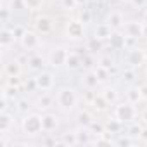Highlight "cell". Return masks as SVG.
Returning <instances> with one entry per match:
<instances>
[{
	"label": "cell",
	"instance_id": "cell-46",
	"mask_svg": "<svg viewBox=\"0 0 147 147\" xmlns=\"http://www.w3.org/2000/svg\"><path fill=\"white\" fill-rule=\"evenodd\" d=\"M88 2V0H76V4H78V7H82V5H85Z\"/></svg>",
	"mask_w": 147,
	"mask_h": 147
},
{
	"label": "cell",
	"instance_id": "cell-40",
	"mask_svg": "<svg viewBox=\"0 0 147 147\" xmlns=\"http://www.w3.org/2000/svg\"><path fill=\"white\" fill-rule=\"evenodd\" d=\"M26 30H28V28H26V26H23V24H14V26H12V31H14V35H16L18 42H19V40H21V36L26 33Z\"/></svg>",
	"mask_w": 147,
	"mask_h": 147
},
{
	"label": "cell",
	"instance_id": "cell-9",
	"mask_svg": "<svg viewBox=\"0 0 147 147\" xmlns=\"http://www.w3.org/2000/svg\"><path fill=\"white\" fill-rule=\"evenodd\" d=\"M123 61H125V64H126L128 67H135V69H137V67H142V66L147 62V54H145L144 49L135 47V49L126 50Z\"/></svg>",
	"mask_w": 147,
	"mask_h": 147
},
{
	"label": "cell",
	"instance_id": "cell-49",
	"mask_svg": "<svg viewBox=\"0 0 147 147\" xmlns=\"http://www.w3.org/2000/svg\"><path fill=\"white\" fill-rule=\"evenodd\" d=\"M145 73H147V69H145Z\"/></svg>",
	"mask_w": 147,
	"mask_h": 147
},
{
	"label": "cell",
	"instance_id": "cell-7",
	"mask_svg": "<svg viewBox=\"0 0 147 147\" xmlns=\"http://www.w3.org/2000/svg\"><path fill=\"white\" fill-rule=\"evenodd\" d=\"M67 54H69V49L64 47V45L52 47V50H50L49 55H47L49 66H52V67H55V69L64 67V66H66V61H67Z\"/></svg>",
	"mask_w": 147,
	"mask_h": 147
},
{
	"label": "cell",
	"instance_id": "cell-20",
	"mask_svg": "<svg viewBox=\"0 0 147 147\" xmlns=\"http://www.w3.org/2000/svg\"><path fill=\"white\" fill-rule=\"evenodd\" d=\"M123 126H125V123H123V121H119L116 116L107 118V119L104 121V130H106V133H107V135H121Z\"/></svg>",
	"mask_w": 147,
	"mask_h": 147
},
{
	"label": "cell",
	"instance_id": "cell-1",
	"mask_svg": "<svg viewBox=\"0 0 147 147\" xmlns=\"http://www.w3.org/2000/svg\"><path fill=\"white\" fill-rule=\"evenodd\" d=\"M54 97H55V106H57V109L62 111V113H71V111H75L76 106H78V100H80L78 92L73 88V87H67V85L59 87V88L55 90Z\"/></svg>",
	"mask_w": 147,
	"mask_h": 147
},
{
	"label": "cell",
	"instance_id": "cell-29",
	"mask_svg": "<svg viewBox=\"0 0 147 147\" xmlns=\"http://www.w3.org/2000/svg\"><path fill=\"white\" fill-rule=\"evenodd\" d=\"M121 82L126 83V85H133L137 82V69L135 67H125L123 73H121Z\"/></svg>",
	"mask_w": 147,
	"mask_h": 147
},
{
	"label": "cell",
	"instance_id": "cell-13",
	"mask_svg": "<svg viewBox=\"0 0 147 147\" xmlns=\"http://www.w3.org/2000/svg\"><path fill=\"white\" fill-rule=\"evenodd\" d=\"M114 31H119V30H123V26H125V14L121 12V11H118V9H113V11H109L107 14H106V19H104Z\"/></svg>",
	"mask_w": 147,
	"mask_h": 147
},
{
	"label": "cell",
	"instance_id": "cell-19",
	"mask_svg": "<svg viewBox=\"0 0 147 147\" xmlns=\"http://www.w3.org/2000/svg\"><path fill=\"white\" fill-rule=\"evenodd\" d=\"M59 128V116L55 113L45 111L43 113V133H52Z\"/></svg>",
	"mask_w": 147,
	"mask_h": 147
},
{
	"label": "cell",
	"instance_id": "cell-42",
	"mask_svg": "<svg viewBox=\"0 0 147 147\" xmlns=\"http://www.w3.org/2000/svg\"><path fill=\"white\" fill-rule=\"evenodd\" d=\"M130 5H131V7H135V9H145L147 0H131Z\"/></svg>",
	"mask_w": 147,
	"mask_h": 147
},
{
	"label": "cell",
	"instance_id": "cell-31",
	"mask_svg": "<svg viewBox=\"0 0 147 147\" xmlns=\"http://www.w3.org/2000/svg\"><path fill=\"white\" fill-rule=\"evenodd\" d=\"M97 66H102V67L113 71V67H114V59H113L111 55H107V54H99V57H97Z\"/></svg>",
	"mask_w": 147,
	"mask_h": 147
},
{
	"label": "cell",
	"instance_id": "cell-10",
	"mask_svg": "<svg viewBox=\"0 0 147 147\" xmlns=\"http://www.w3.org/2000/svg\"><path fill=\"white\" fill-rule=\"evenodd\" d=\"M121 31L126 36H131V38L140 40L145 35V24H144L142 19H130V21H125V26H123Z\"/></svg>",
	"mask_w": 147,
	"mask_h": 147
},
{
	"label": "cell",
	"instance_id": "cell-45",
	"mask_svg": "<svg viewBox=\"0 0 147 147\" xmlns=\"http://www.w3.org/2000/svg\"><path fill=\"white\" fill-rule=\"evenodd\" d=\"M140 118H142V119H144V123L147 125V111H144V113L140 114Z\"/></svg>",
	"mask_w": 147,
	"mask_h": 147
},
{
	"label": "cell",
	"instance_id": "cell-44",
	"mask_svg": "<svg viewBox=\"0 0 147 147\" xmlns=\"http://www.w3.org/2000/svg\"><path fill=\"white\" fill-rule=\"evenodd\" d=\"M142 21H144V24H145V28H147V9H144V14H142Z\"/></svg>",
	"mask_w": 147,
	"mask_h": 147
},
{
	"label": "cell",
	"instance_id": "cell-30",
	"mask_svg": "<svg viewBox=\"0 0 147 147\" xmlns=\"http://www.w3.org/2000/svg\"><path fill=\"white\" fill-rule=\"evenodd\" d=\"M61 145H69V147H73V145H78L76 131L73 130V131H66V133H62V137H61Z\"/></svg>",
	"mask_w": 147,
	"mask_h": 147
},
{
	"label": "cell",
	"instance_id": "cell-2",
	"mask_svg": "<svg viewBox=\"0 0 147 147\" xmlns=\"http://www.w3.org/2000/svg\"><path fill=\"white\" fill-rule=\"evenodd\" d=\"M21 131L26 137H38L40 133H43V114H40L38 111H31V113H24V116L21 118Z\"/></svg>",
	"mask_w": 147,
	"mask_h": 147
},
{
	"label": "cell",
	"instance_id": "cell-24",
	"mask_svg": "<svg viewBox=\"0 0 147 147\" xmlns=\"http://www.w3.org/2000/svg\"><path fill=\"white\" fill-rule=\"evenodd\" d=\"M90 106H92V109H94V111H97V113H107V111H109V107H111V104L104 99V95H102V94H95V95H94V99L90 100Z\"/></svg>",
	"mask_w": 147,
	"mask_h": 147
},
{
	"label": "cell",
	"instance_id": "cell-47",
	"mask_svg": "<svg viewBox=\"0 0 147 147\" xmlns=\"http://www.w3.org/2000/svg\"><path fill=\"white\" fill-rule=\"evenodd\" d=\"M92 2H94V4H102L104 0H92Z\"/></svg>",
	"mask_w": 147,
	"mask_h": 147
},
{
	"label": "cell",
	"instance_id": "cell-15",
	"mask_svg": "<svg viewBox=\"0 0 147 147\" xmlns=\"http://www.w3.org/2000/svg\"><path fill=\"white\" fill-rule=\"evenodd\" d=\"M21 75H23V62L19 61V57L4 62V76H21Z\"/></svg>",
	"mask_w": 147,
	"mask_h": 147
},
{
	"label": "cell",
	"instance_id": "cell-36",
	"mask_svg": "<svg viewBox=\"0 0 147 147\" xmlns=\"http://www.w3.org/2000/svg\"><path fill=\"white\" fill-rule=\"evenodd\" d=\"M142 128H144V125H138L137 121H131V123H130V126H128V135H130V137H133V138H135V137L138 138V137H140Z\"/></svg>",
	"mask_w": 147,
	"mask_h": 147
},
{
	"label": "cell",
	"instance_id": "cell-22",
	"mask_svg": "<svg viewBox=\"0 0 147 147\" xmlns=\"http://www.w3.org/2000/svg\"><path fill=\"white\" fill-rule=\"evenodd\" d=\"M66 67L69 71H76L80 67H83V55L75 52V50H69L67 54V61H66Z\"/></svg>",
	"mask_w": 147,
	"mask_h": 147
},
{
	"label": "cell",
	"instance_id": "cell-11",
	"mask_svg": "<svg viewBox=\"0 0 147 147\" xmlns=\"http://www.w3.org/2000/svg\"><path fill=\"white\" fill-rule=\"evenodd\" d=\"M82 87L87 90V92H92V90H95L99 85H100V80H99V76H97V71H95V67L94 69H87L85 73H83V76H82Z\"/></svg>",
	"mask_w": 147,
	"mask_h": 147
},
{
	"label": "cell",
	"instance_id": "cell-14",
	"mask_svg": "<svg viewBox=\"0 0 147 147\" xmlns=\"http://www.w3.org/2000/svg\"><path fill=\"white\" fill-rule=\"evenodd\" d=\"M104 49H106V42L100 40V38H97L95 35L85 38V50H87L88 54H92V55H99V54H102Z\"/></svg>",
	"mask_w": 147,
	"mask_h": 147
},
{
	"label": "cell",
	"instance_id": "cell-5",
	"mask_svg": "<svg viewBox=\"0 0 147 147\" xmlns=\"http://www.w3.org/2000/svg\"><path fill=\"white\" fill-rule=\"evenodd\" d=\"M33 30L38 31L42 36H49V35H52L54 30H55V21H54L49 14L38 12V14L35 16V19H33Z\"/></svg>",
	"mask_w": 147,
	"mask_h": 147
},
{
	"label": "cell",
	"instance_id": "cell-38",
	"mask_svg": "<svg viewBox=\"0 0 147 147\" xmlns=\"http://www.w3.org/2000/svg\"><path fill=\"white\" fill-rule=\"evenodd\" d=\"M59 5H61V9H64V11H75V9L78 7L76 0H59Z\"/></svg>",
	"mask_w": 147,
	"mask_h": 147
},
{
	"label": "cell",
	"instance_id": "cell-33",
	"mask_svg": "<svg viewBox=\"0 0 147 147\" xmlns=\"http://www.w3.org/2000/svg\"><path fill=\"white\" fill-rule=\"evenodd\" d=\"M14 104H16L14 111H19V113H30V109H31V102H30L28 99H24V97L18 99Z\"/></svg>",
	"mask_w": 147,
	"mask_h": 147
},
{
	"label": "cell",
	"instance_id": "cell-18",
	"mask_svg": "<svg viewBox=\"0 0 147 147\" xmlns=\"http://www.w3.org/2000/svg\"><path fill=\"white\" fill-rule=\"evenodd\" d=\"M54 104H55V97L50 92H40V95L35 100V107L38 111H49Z\"/></svg>",
	"mask_w": 147,
	"mask_h": 147
},
{
	"label": "cell",
	"instance_id": "cell-37",
	"mask_svg": "<svg viewBox=\"0 0 147 147\" xmlns=\"http://www.w3.org/2000/svg\"><path fill=\"white\" fill-rule=\"evenodd\" d=\"M83 24H90L92 23V12L88 11V9H80V12H78V16H76Z\"/></svg>",
	"mask_w": 147,
	"mask_h": 147
},
{
	"label": "cell",
	"instance_id": "cell-17",
	"mask_svg": "<svg viewBox=\"0 0 147 147\" xmlns=\"http://www.w3.org/2000/svg\"><path fill=\"white\" fill-rule=\"evenodd\" d=\"M125 100H128L130 104L137 106L144 100L142 97V90H140V85L133 83V85H126V92H125Z\"/></svg>",
	"mask_w": 147,
	"mask_h": 147
},
{
	"label": "cell",
	"instance_id": "cell-8",
	"mask_svg": "<svg viewBox=\"0 0 147 147\" xmlns=\"http://www.w3.org/2000/svg\"><path fill=\"white\" fill-rule=\"evenodd\" d=\"M35 85L38 92H52L55 88V75L52 71H40L35 75Z\"/></svg>",
	"mask_w": 147,
	"mask_h": 147
},
{
	"label": "cell",
	"instance_id": "cell-32",
	"mask_svg": "<svg viewBox=\"0 0 147 147\" xmlns=\"http://www.w3.org/2000/svg\"><path fill=\"white\" fill-rule=\"evenodd\" d=\"M24 4H26V9L30 12H40L43 9L45 0H24Z\"/></svg>",
	"mask_w": 147,
	"mask_h": 147
},
{
	"label": "cell",
	"instance_id": "cell-6",
	"mask_svg": "<svg viewBox=\"0 0 147 147\" xmlns=\"http://www.w3.org/2000/svg\"><path fill=\"white\" fill-rule=\"evenodd\" d=\"M24 52H36L42 47V35L35 30H26V33L18 42Z\"/></svg>",
	"mask_w": 147,
	"mask_h": 147
},
{
	"label": "cell",
	"instance_id": "cell-16",
	"mask_svg": "<svg viewBox=\"0 0 147 147\" xmlns=\"http://www.w3.org/2000/svg\"><path fill=\"white\" fill-rule=\"evenodd\" d=\"M14 43H18V38H16L12 28L4 26L2 31H0V47H2V50L7 52L11 47H14Z\"/></svg>",
	"mask_w": 147,
	"mask_h": 147
},
{
	"label": "cell",
	"instance_id": "cell-3",
	"mask_svg": "<svg viewBox=\"0 0 147 147\" xmlns=\"http://www.w3.org/2000/svg\"><path fill=\"white\" fill-rule=\"evenodd\" d=\"M64 35L69 42H82V40L87 38L85 36V24L78 18L67 19L66 26H64Z\"/></svg>",
	"mask_w": 147,
	"mask_h": 147
},
{
	"label": "cell",
	"instance_id": "cell-12",
	"mask_svg": "<svg viewBox=\"0 0 147 147\" xmlns=\"http://www.w3.org/2000/svg\"><path fill=\"white\" fill-rule=\"evenodd\" d=\"M26 64H28V69H30V71H33V73H40V71H43V69L47 67L49 61H47V57H43L42 54L33 52V54L28 55Z\"/></svg>",
	"mask_w": 147,
	"mask_h": 147
},
{
	"label": "cell",
	"instance_id": "cell-23",
	"mask_svg": "<svg viewBox=\"0 0 147 147\" xmlns=\"http://www.w3.org/2000/svg\"><path fill=\"white\" fill-rule=\"evenodd\" d=\"M14 130V116L9 111L0 113V133H11Z\"/></svg>",
	"mask_w": 147,
	"mask_h": 147
},
{
	"label": "cell",
	"instance_id": "cell-21",
	"mask_svg": "<svg viewBox=\"0 0 147 147\" xmlns=\"http://www.w3.org/2000/svg\"><path fill=\"white\" fill-rule=\"evenodd\" d=\"M114 33V30L106 23V21H102V23H99V24H95L94 26V30H92V35H95L97 38H100V40H104V42H107L109 38H111V35Z\"/></svg>",
	"mask_w": 147,
	"mask_h": 147
},
{
	"label": "cell",
	"instance_id": "cell-25",
	"mask_svg": "<svg viewBox=\"0 0 147 147\" xmlns=\"http://www.w3.org/2000/svg\"><path fill=\"white\" fill-rule=\"evenodd\" d=\"M75 119H76V125H78V126H87V128H90V125L95 121V119H94V114H92L88 109H78Z\"/></svg>",
	"mask_w": 147,
	"mask_h": 147
},
{
	"label": "cell",
	"instance_id": "cell-48",
	"mask_svg": "<svg viewBox=\"0 0 147 147\" xmlns=\"http://www.w3.org/2000/svg\"><path fill=\"white\" fill-rule=\"evenodd\" d=\"M119 2H123V4H130L131 0H119Z\"/></svg>",
	"mask_w": 147,
	"mask_h": 147
},
{
	"label": "cell",
	"instance_id": "cell-35",
	"mask_svg": "<svg viewBox=\"0 0 147 147\" xmlns=\"http://www.w3.org/2000/svg\"><path fill=\"white\" fill-rule=\"evenodd\" d=\"M95 71H97V76H99L100 83H104V82H107L111 78V69H106L102 66H95Z\"/></svg>",
	"mask_w": 147,
	"mask_h": 147
},
{
	"label": "cell",
	"instance_id": "cell-39",
	"mask_svg": "<svg viewBox=\"0 0 147 147\" xmlns=\"http://www.w3.org/2000/svg\"><path fill=\"white\" fill-rule=\"evenodd\" d=\"M9 5L12 7V11H24L26 9V4L24 0H7Z\"/></svg>",
	"mask_w": 147,
	"mask_h": 147
},
{
	"label": "cell",
	"instance_id": "cell-27",
	"mask_svg": "<svg viewBox=\"0 0 147 147\" xmlns=\"http://www.w3.org/2000/svg\"><path fill=\"white\" fill-rule=\"evenodd\" d=\"M75 131H76L78 145H82V144H85V145L94 144V133L90 131V128H87V126H78Z\"/></svg>",
	"mask_w": 147,
	"mask_h": 147
},
{
	"label": "cell",
	"instance_id": "cell-26",
	"mask_svg": "<svg viewBox=\"0 0 147 147\" xmlns=\"http://www.w3.org/2000/svg\"><path fill=\"white\" fill-rule=\"evenodd\" d=\"M111 50H125V33L119 30V31H114L111 35V38L107 40Z\"/></svg>",
	"mask_w": 147,
	"mask_h": 147
},
{
	"label": "cell",
	"instance_id": "cell-41",
	"mask_svg": "<svg viewBox=\"0 0 147 147\" xmlns=\"http://www.w3.org/2000/svg\"><path fill=\"white\" fill-rule=\"evenodd\" d=\"M135 140H133V137H130L128 133H126V137H119L118 140H116V144L118 145H130V144H133Z\"/></svg>",
	"mask_w": 147,
	"mask_h": 147
},
{
	"label": "cell",
	"instance_id": "cell-34",
	"mask_svg": "<svg viewBox=\"0 0 147 147\" xmlns=\"http://www.w3.org/2000/svg\"><path fill=\"white\" fill-rule=\"evenodd\" d=\"M12 7L9 5L7 0H4V4H2V21H4V26H7L9 19H11V14H12Z\"/></svg>",
	"mask_w": 147,
	"mask_h": 147
},
{
	"label": "cell",
	"instance_id": "cell-4",
	"mask_svg": "<svg viewBox=\"0 0 147 147\" xmlns=\"http://www.w3.org/2000/svg\"><path fill=\"white\" fill-rule=\"evenodd\" d=\"M113 116H116L119 121H123L125 125L128 123H131V121H135V118H137V107L133 106V104H130L128 100H125V102H118V104H114V113H113Z\"/></svg>",
	"mask_w": 147,
	"mask_h": 147
},
{
	"label": "cell",
	"instance_id": "cell-28",
	"mask_svg": "<svg viewBox=\"0 0 147 147\" xmlns=\"http://www.w3.org/2000/svg\"><path fill=\"white\" fill-rule=\"evenodd\" d=\"M102 95H104V99L111 104V106H114V104H118V99H119V94H118V90L114 88V87H104L102 88V92H100Z\"/></svg>",
	"mask_w": 147,
	"mask_h": 147
},
{
	"label": "cell",
	"instance_id": "cell-43",
	"mask_svg": "<svg viewBox=\"0 0 147 147\" xmlns=\"http://www.w3.org/2000/svg\"><path fill=\"white\" fill-rule=\"evenodd\" d=\"M140 90H142V97H144V100H147V83L140 85Z\"/></svg>",
	"mask_w": 147,
	"mask_h": 147
}]
</instances>
